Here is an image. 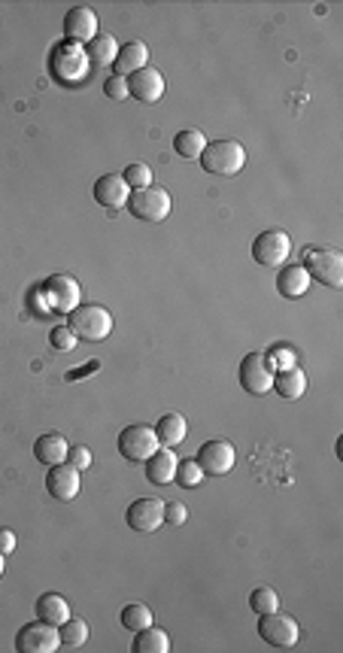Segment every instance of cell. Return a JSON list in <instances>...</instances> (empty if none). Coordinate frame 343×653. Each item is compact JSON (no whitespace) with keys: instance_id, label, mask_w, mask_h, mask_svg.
Listing matches in <instances>:
<instances>
[{"instance_id":"1","label":"cell","mask_w":343,"mask_h":653,"mask_svg":"<svg viewBox=\"0 0 343 653\" xmlns=\"http://www.w3.org/2000/svg\"><path fill=\"white\" fill-rule=\"evenodd\" d=\"M198 161L210 176H238L246 167V146L238 140H213Z\"/></svg>"},{"instance_id":"2","label":"cell","mask_w":343,"mask_h":653,"mask_svg":"<svg viewBox=\"0 0 343 653\" xmlns=\"http://www.w3.org/2000/svg\"><path fill=\"white\" fill-rule=\"evenodd\" d=\"M70 316V331L76 338L85 340V344H97V340H106L113 331V314L104 307V304H80Z\"/></svg>"},{"instance_id":"3","label":"cell","mask_w":343,"mask_h":653,"mask_svg":"<svg viewBox=\"0 0 343 653\" xmlns=\"http://www.w3.org/2000/svg\"><path fill=\"white\" fill-rule=\"evenodd\" d=\"M49 70L61 85H76L89 76V55H85L82 46L64 40L49 55Z\"/></svg>"},{"instance_id":"4","label":"cell","mask_w":343,"mask_h":653,"mask_svg":"<svg viewBox=\"0 0 343 653\" xmlns=\"http://www.w3.org/2000/svg\"><path fill=\"white\" fill-rule=\"evenodd\" d=\"M174 210V198H170L168 189L161 186H146L131 191L128 198V213L140 222H164Z\"/></svg>"},{"instance_id":"5","label":"cell","mask_w":343,"mask_h":653,"mask_svg":"<svg viewBox=\"0 0 343 653\" xmlns=\"http://www.w3.org/2000/svg\"><path fill=\"white\" fill-rule=\"evenodd\" d=\"M304 271L310 274V280H319L328 289H343V255L331 246L304 250Z\"/></svg>"},{"instance_id":"6","label":"cell","mask_w":343,"mask_h":653,"mask_svg":"<svg viewBox=\"0 0 343 653\" xmlns=\"http://www.w3.org/2000/svg\"><path fill=\"white\" fill-rule=\"evenodd\" d=\"M274 361L268 359V353H246V359L240 361V386L249 395H268L274 386Z\"/></svg>"},{"instance_id":"7","label":"cell","mask_w":343,"mask_h":653,"mask_svg":"<svg viewBox=\"0 0 343 653\" xmlns=\"http://www.w3.org/2000/svg\"><path fill=\"white\" fill-rule=\"evenodd\" d=\"M259 638L264 644H270V648H280V650H289L298 644V638H301V629H298V620L289 614H261L259 620Z\"/></svg>"},{"instance_id":"8","label":"cell","mask_w":343,"mask_h":653,"mask_svg":"<svg viewBox=\"0 0 343 653\" xmlns=\"http://www.w3.org/2000/svg\"><path fill=\"white\" fill-rule=\"evenodd\" d=\"M159 438H155V429L143 423L125 425L119 435V453L128 459V463H146L155 450H159Z\"/></svg>"},{"instance_id":"9","label":"cell","mask_w":343,"mask_h":653,"mask_svg":"<svg viewBox=\"0 0 343 653\" xmlns=\"http://www.w3.org/2000/svg\"><path fill=\"white\" fill-rule=\"evenodd\" d=\"M58 648H61L58 626H52V623H46V620L27 623V626H21L16 635L19 653H55Z\"/></svg>"},{"instance_id":"10","label":"cell","mask_w":343,"mask_h":653,"mask_svg":"<svg viewBox=\"0 0 343 653\" xmlns=\"http://www.w3.org/2000/svg\"><path fill=\"white\" fill-rule=\"evenodd\" d=\"M289 255H292V237L283 229L261 231L259 237L253 240V259L264 268H280L285 265Z\"/></svg>"},{"instance_id":"11","label":"cell","mask_w":343,"mask_h":653,"mask_svg":"<svg viewBox=\"0 0 343 653\" xmlns=\"http://www.w3.org/2000/svg\"><path fill=\"white\" fill-rule=\"evenodd\" d=\"M43 292H46V304L55 314H74V310L80 307V298H82L80 283L67 274H52L46 280V286H43Z\"/></svg>"},{"instance_id":"12","label":"cell","mask_w":343,"mask_h":653,"mask_svg":"<svg viewBox=\"0 0 343 653\" xmlns=\"http://www.w3.org/2000/svg\"><path fill=\"white\" fill-rule=\"evenodd\" d=\"M101 34V21L91 6H74V10L64 16V40L76 43V46H89L91 40Z\"/></svg>"},{"instance_id":"13","label":"cell","mask_w":343,"mask_h":653,"mask_svg":"<svg viewBox=\"0 0 343 653\" xmlns=\"http://www.w3.org/2000/svg\"><path fill=\"white\" fill-rule=\"evenodd\" d=\"M198 465H201L204 474H210V478H225V474H231V468L238 465V450L228 441H207L201 450H198Z\"/></svg>"},{"instance_id":"14","label":"cell","mask_w":343,"mask_h":653,"mask_svg":"<svg viewBox=\"0 0 343 653\" xmlns=\"http://www.w3.org/2000/svg\"><path fill=\"white\" fill-rule=\"evenodd\" d=\"M125 523L134 532H155L164 526V501L149 495V499L131 501L125 510Z\"/></svg>"},{"instance_id":"15","label":"cell","mask_w":343,"mask_h":653,"mask_svg":"<svg viewBox=\"0 0 343 653\" xmlns=\"http://www.w3.org/2000/svg\"><path fill=\"white\" fill-rule=\"evenodd\" d=\"M128 97H137L140 104H159L164 97V76L159 67L146 64L137 74L128 76Z\"/></svg>"},{"instance_id":"16","label":"cell","mask_w":343,"mask_h":653,"mask_svg":"<svg viewBox=\"0 0 343 653\" xmlns=\"http://www.w3.org/2000/svg\"><path fill=\"white\" fill-rule=\"evenodd\" d=\"M80 474L82 471H76L70 463L52 465V468H49V474H46L49 495H52V499H58V501H74L76 495H80V486H82Z\"/></svg>"},{"instance_id":"17","label":"cell","mask_w":343,"mask_h":653,"mask_svg":"<svg viewBox=\"0 0 343 653\" xmlns=\"http://www.w3.org/2000/svg\"><path fill=\"white\" fill-rule=\"evenodd\" d=\"M91 191H95V201L101 204V207H110V210L128 207V198H131V189H128V183L121 180V174H104Z\"/></svg>"},{"instance_id":"18","label":"cell","mask_w":343,"mask_h":653,"mask_svg":"<svg viewBox=\"0 0 343 653\" xmlns=\"http://www.w3.org/2000/svg\"><path fill=\"white\" fill-rule=\"evenodd\" d=\"M149 64V49L143 40H131L125 43V46L119 49L116 61H113V76H121V80H128L131 74H137L140 67H146Z\"/></svg>"},{"instance_id":"19","label":"cell","mask_w":343,"mask_h":653,"mask_svg":"<svg viewBox=\"0 0 343 653\" xmlns=\"http://www.w3.org/2000/svg\"><path fill=\"white\" fill-rule=\"evenodd\" d=\"M67 450H70V444L64 441V435H58V431H49V435H40L37 441H34V459L46 468L67 463Z\"/></svg>"},{"instance_id":"20","label":"cell","mask_w":343,"mask_h":653,"mask_svg":"<svg viewBox=\"0 0 343 653\" xmlns=\"http://www.w3.org/2000/svg\"><path fill=\"white\" fill-rule=\"evenodd\" d=\"M310 274L304 271V265H285L280 276H277V292L283 298H289V301H295V298H304L310 292Z\"/></svg>"},{"instance_id":"21","label":"cell","mask_w":343,"mask_h":653,"mask_svg":"<svg viewBox=\"0 0 343 653\" xmlns=\"http://www.w3.org/2000/svg\"><path fill=\"white\" fill-rule=\"evenodd\" d=\"M176 453L168 450V447H159V450L152 453V456L146 459V478L152 480V484L159 486H168L174 484V474H176Z\"/></svg>"},{"instance_id":"22","label":"cell","mask_w":343,"mask_h":653,"mask_svg":"<svg viewBox=\"0 0 343 653\" xmlns=\"http://www.w3.org/2000/svg\"><path fill=\"white\" fill-rule=\"evenodd\" d=\"M270 389H274L283 401H298L307 393V374L298 365L283 368V371L274 374V386Z\"/></svg>"},{"instance_id":"23","label":"cell","mask_w":343,"mask_h":653,"mask_svg":"<svg viewBox=\"0 0 343 653\" xmlns=\"http://www.w3.org/2000/svg\"><path fill=\"white\" fill-rule=\"evenodd\" d=\"M152 429H155V438H159V444L168 447V450L180 447L185 441V435H189V425H185V416L183 414H164L161 420L152 425Z\"/></svg>"},{"instance_id":"24","label":"cell","mask_w":343,"mask_h":653,"mask_svg":"<svg viewBox=\"0 0 343 653\" xmlns=\"http://www.w3.org/2000/svg\"><path fill=\"white\" fill-rule=\"evenodd\" d=\"M34 614H37V620H46V623H52V626H61V623L70 617V605H67V599L58 595V593H43L37 599V605H34Z\"/></svg>"},{"instance_id":"25","label":"cell","mask_w":343,"mask_h":653,"mask_svg":"<svg viewBox=\"0 0 343 653\" xmlns=\"http://www.w3.org/2000/svg\"><path fill=\"white\" fill-rule=\"evenodd\" d=\"M119 40L110 37V34H97L95 40L85 46V55H89V64H101V67H113L119 55Z\"/></svg>"},{"instance_id":"26","label":"cell","mask_w":343,"mask_h":653,"mask_svg":"<svg viewBox=\"0 0 343 653\" xmlns=\"http://www.w3.org/2000/svg\"><path fill=\"white\" fill-rule=\"evenodd\" d=\"M204 149H207V137H204V131H198V128H185V131H180L174 137V152L180 155V159L198 161Z\"/></svg>"},{"instance_id":"27","label":"cell","mask_w":343,"mask_h":653,"mask_svg":"<svg viewBox=\"0 0 343 653\" xmlns=\"http://www.w3.org/2000/svg\"><path fill=\"white\" fill-rule=\"evenodd\" d=\"M131 650L134 653H170V638L164 629H159L152 623V626L140 629L137 638H134V644H131Z\"/></svg>"},{"instance_id":"28","label":"cell","mask_w":343,"mask_h":653,"mask_svg":"<svg viewBox=\"0 0 343 653\" xmlns=\"http://www.w3.org/2000/svg\"><path fill=\"white\" fill-rule=\"evenodd\" d=\"M58 635H61V648H82V644H89V623L82 620V617H67V620L58 626Z\"/></svg>"},{"instance_id":"29","label":"cell","mask_w":343,"mask_h":653,"mask_svg":"<svg viewBox=\"0 0 343 653\" xmlns=\"http://www.w3.org/2000/svg\"><path fill=\"white\" fill-rule=\"evenodd\" d=\"M119 623H121V626H125V629H131V633H140V629L152 626L155 617H152V611H149V605H140V602H134V605H125V608H121Z\"/></svg>"},{"instance_id":"30","label":"cell","mask_w":343,"mask_h":653,"mask_svg":"<svg viewBox=\"0 0 343 653\" xmlns=\"http://www.w3.org/2000/svg\"><path fill=\"white\" fill-rule=\"evenodd\" d=\"M207 478L204 468L198 465V459H183V463H176V474L174 480L180 484L183 489H198L201 486V480Z\"/></svg>"},{"instance_id":"31","label":"cell","mask_w":343,"mask_h":653,"mask_svg":"<svg viewBox=\"0 0 343 653\" xmlns=\"http://www.w3.org/2000/svg\"><path fill=\"white\" fill-rule=\"evenodd\" d=\"M249 608H253V614H274L280 611V595L277 590H270V587H255L253 595H249Z\"/></svg>"},{"instance_id":"32","label":"cell","mask_w":343,"mask_h":653,"mask_svg":"<svg viewBox=\"0 0 343 653\" xmlns=\"http://www.w3.org/2000/svg\"><path fill=\"white\" fill-rule=\"evenodd\" d=\"M121 180L128 183V189H131V191L146 189V186H152V167L143 165V161H134V165H128V167H125Z\"/></svg>"},{"instance_id":"33","label":"cell","mask_w":343,"mask_h":653,"mask_svg":"<svg viewBox=\"0 0 343 653\" xmlns=\"http://www.w3.org/2000/svg\"><path fill=\"white\" fill-rule=\"evenodd\" d=\"M49 340H52V346L58 353H70V350H76V338L74 331H70V325H55L52 331H49Z\"/></svg>"},{"instance_id":"34","label":"cell","mask_w":343,"mask_h":653,"mask_svg":"<svg viewBox=\"0 0 343 653\" xmlns=\"http://www.w3.org/2000/svg\"><path fill=\"white\" fill-rule=\"evenodd\" d=\"M185 520H189V508H185L183 501H164V523L183 526Z\"/></svg>"},{"instance_id":"35","label":"cell","mask_w":343,"mask_h":653,"mask_svg":"<svg viewBox=\"0 0 343 653\" xmlns=\"http://www.w3.org/2000/svg\"><path fill=\"white\" fill-rule=\"evenodd\" d=\"M104 95L110 97V101H125V97H128V80H121V76H106V80H104Z\"/></svg>"},{"instance_id":"36","label":"cell","mask_w":343,"mask_h":653,"mask_svg":"<svg viewBox=\"0 0 343 653\" xmlns=\"http://www.w3.org/2000/svg\"><path fill=\"white\" fill-rule=\"evenodd\" d=\"M67 463L74 465L76 471H89L95 459H91V450H89V447H70V450H67Z\"/></svg>"},{"instance_id":"37","label":"cell","mask_w":343,"mask_h":653,"mask_svg":"<svg viewBox=\"0 0 343 653\" xmlns=\"http://www.w3.org/2000/svg\"><path fill=\"white\" fill-rule=\"evenodd\" d=\"M268 359L274 361L277 371H283V368H292V365H295V353H292L289 346H280V350H274Z\"/></svg>"},{"instance_id":"38","label":"cell","mask_w":343,"mask_h":653,"mask_svg":"<svg viewBox=\"0 0 343 653\" xmlns=\"http://www.w3.org/2000/svg\"><path fill=\"white\" fill-rule=\"evenodd\" d=\"M19 548V541H16V532L12 529H0V553H4V556H10L12 550Z\"/></svg>"},{"instance_id":"39","label":"cell","mask_w":343,"mask_h":653,"mask_svg":"<svg viewBox=\"0 0 343 653\" xmlns=\"http://www.w3.org/2000/svg\"><path fill=\"white\" fill-rule=\"evenodd\" d=\"M4 571H6V556L0 553V578H4Z\"/></svg>"}]
</instances>
